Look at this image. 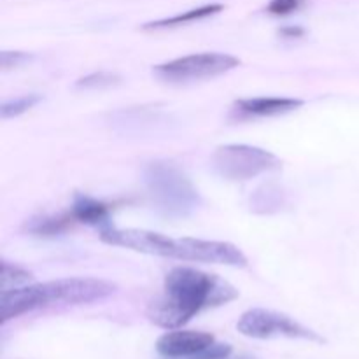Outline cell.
<instances>
[{
  "instance_id": "cell-10",
  "label": "cell",
  "mask_w": 359,
  "mask_h": 359,
  "mask_svg": "<svg viewBox=\"0 0 359 359\" xmlns=\"http://www.w3.org/2000/svg\"><path fill=\"white\" fill-rule=\"evenodd\" d=\"M70 214L74 216V219L79 221V223L91 224V226H100L107 228L109 224V214H111V207L107 203L100 202V200H95L88 195H76L74 196L72 210Z\"/></svg>"
},
{
  "instance_id": "cell-12",
  "label": "cell",
  "mask_w": 359,
  "mask_h": 359,
  "mask_svg": "<svg viewBox=\"0 0 359 359\" xmlns=\"http://www.w3.org/2000/svg\"><path fill=\"white\" fill-rule=\"evenodd\" d=\"M72 221H76L72 214L69 216H41L28 221L25 224V230L35 237H56L69 230Z\"/></svg>"
},
{
  "instance_id": "cell-2",
  "label": "cell",
  "mask_w": 359,
  "mask_h": 359,
  "mask_svg": "<svg viewBox=\"0 0 359 359\" xmlns=\"http://www.w3.org/2000/svg\"><path fill=\"white\" fill-rule=\"evenodd\" d=\"M100 238L109 245H118V248L161 256V258L226 266H248V258L244 252L230 242L202 241L191 237L172 238L156 231L114 226L102 228Z\"/></svg>"
},
{
  "instance_id": "cell-13",
  "label": "cell",
  "mask_w": 359,
  "mask_h": 359,
  "mask_svg": "<svg viewBox=\"0 0 359 359\" xmlns=\"http://www.w3.org/2000/svg\"><path fill=\"white\" fill-rule=\"evenodd\" d=\"M32 280V273L28 270L21 269L18 265L2 262L0 263V287L2 291L13 290V287H21Z\"/></svg>"
},
{
  "instance_id": "cell-5",
  "label": "cell",
  "mask_w": 359,
  "mask_h": 359,
  "mask_svg": "<svg viewBox=\"0 0 359 359\" xmlns=\"http://www.w3.org/2000/svg\"><path fill=\"white\" fill-rule=\"evenodd\" d=\"M280 167L283 161L276 154L248 144H226L212 154V168L226 181H249Z\"/></svg>"
},
{
  "instance_id": "cell-19",
  "label": "cell",
  "mask_w": 359,
  "mask_h": 359,
  "mask_svg": "<svg viewBox=\"0 0 359 359\" xmlns=\"http://www.w3.org/2000/svg\"><path fill=\"white\" fill-rule=\"evenodd\" d=\"M279 34L284 35V37H287V39H298L305 34V30L302 27H284V28H280Z\"/></svg>"
},
{
  "instance_id": "cell-1",
  "label": "cell",
  "mask_w": 359,
  "mask_h": 359,
  "mask_svg": "<svg viewBox=\"0 0 359 359\" xmlns=\"http://www.w3.org/2000/svg\"><path fill=\"white\" fill-rule=\"evenodd\" d=\"M165 294L151 302L147 318L163 330H179L205 309L237 300V287L202 270L177 266L165 277Z\"/></svg>"
},
{
  "instance_id": "cell-9",
  "label": "cell",
  "mask_w": 359,
  "mask_h": 359,
  "mask_svg": "<svg viewBox=\"0 0 359 359\" xmlns=\"http://www.w3.org/2000/svg\"><path fill=\"white\" fill-rule=\"evenodd\" d=\"M304 105L300 98L287 97H256L244 98V100L235 102V111L244 116H258V118H269V116L287 114L291 111H297Z\"/></svg>"
},
{
  "instance_id": "cell-6",
  "label": "cell",
  "mask_w": 359,
  "mask_h": 359,
  "mask_svg": "<svg viewBox=\"0 0 359 359\" xmlns=\"http://www.w3.org/2000/svg\"><path fill=\"white\" fill-rule=\"evenodd\" d=\"M238 65L241 60L228 53H196L160 63L154 67L153 72L168 83H188L223 76Z\"/></svg>"
},
{
  "instance_id": "cell-14",
  "label": "cell",
  "mask_w": 359,
  "mask_h": 359,
  "mask_svg": "<svg viewBox=\"0 0 359 359\" xmlns=\"http://www.w3.org/2000/svg\"><path fill=\"white\" fill-rule=\"evenodd\" d=\"M41 100V95H25V97L16 98V100L6 102V104L0 107V116H2L4 119L13 118V116H20L23 114V112L30 111V109L34 107V105H37Z\"/></svg>"
},
{
  "instance_id": "cell-17",
  "label": "cell",
  "mask_w": 359,
  "mask_h": 359,
  "mask_svg": "<svg viewBox=\"0 0 359 359\" xmlns=\"http://www.w3.org/2000/svg\"><path fill=\"white\" fill-rule=\"evenodd\" d=\"M231 354V347L228 344H217L214 342L212 346H209L207 349H203L202 353L195 354L189 359H228Z\"/></svg>"
},
{
  "instance_id": "cell-7",
  "label": "cell",
  "mask_w": 359,
  "mask_h": 359,
  "mask_svg": "<svg viewBox=\"0 0 359 359\" xmlns=\"http://www.w3.org/2000/svg\"><path fill=\"white\" fill-rule=\"evenodd\" d=\"M237 330L249 339H273V337H287V339L311 340V342L323 344L325 339L312 332L307 326L300 325L294 319L279 312L266 311V309H251L244 312L237 323Z\"/></svg>"
},
{
  "instance_id": "cell-4",
  "label": "cell",
  "mask_w": 359,
  "mask_h": 359,
  "mask_svg": "<svg viewBox=\"0 0 359 359\" xmlns=\"http://www.w3.org/2000/svg\"><path fill=\"white\" fill-rule=\"evenodd\" d=\"M144 182L156 209L168 217H188L202 205L193 182L174 163H149L144 168Z\"/></svg>"
},
{
  "instance_id": "cell-11",
  "label": "cell",
  "mask_w": 359,
  "mask_h": 359,
  "mask_svg": "<svg viewBox=\"0 0 359 359\" xmlns=\"http://www.w3.org/2000/svg\"><path fill=\"white\" fill-rule=\"evenodd\" d=\"M224 7L223 4H207V6L196 7V9H189L182 14H175L172 18H163V20L151 21V23L144 25L146 30H156V28H168V27H179V25L191 23V21L203 20V18L214 16V14L221 13Z\"/></svg>"
},
{
  "instance_id": "cell-20",
  "label": "cell",
  "mask_w": 359,
  "mask_h": 359,
  "mask_svg": "<svg viewBox=\"0 0 359 359\" xmlns=\"http://www.w3.org/2000/svg\"><path fill=\"white\" fill-rule=\"evenodd\" d=\"M237 359H255V358H251V356H241V358H237Z\"/></svg>"
},
{
  "instance_id": "cell-15",
  "label": "cell",
  "mask_w": 359,
  "mask_h": 359,
  "mask_svg": "<svg viewBox=\"0 0 359 359\" xmlns=\"http://www.w3.org/2000/svg\"><path fill=\"white\" fill-rule=\"evenodd\" d=\"M116 81H118V77L112 76V74L97 72L79 79L76 83V86L77 88H102V86H111V84H114Z\"/></svg>"
},
{
  "instance_id": "cell-3",
  "label": "cell",
  "mask_w": 359,
  "mask_h": 359,
  "mask_svg": "<svg viewBox=\"0 0 359 359\" xmlns=\"http://www.w3.org/2000/svg\"><path fill=\"white\" fill-rule=\"evenodd\" d=\"M114 291V284L93 277H69L51 283L13 287L0 294V321L6 323L49 305L93 304L111 297Z\"/></svg>"
},
{
  "instance_id": "cell-8",
  "label": "cell",
  "mask_w": 359,
  "mask_h": 359,
  "mask_svg": "<svg viewBox=\"0 0 359 359\" xmlns=\"http://www.w3.org/2000/svg\"><path fill=\"white\" fill-rule=\"evenodd\" d=\"M216 342L214 335L205 332H191V330H170L160 337L156 342V351L160 356L167 359H189L202 353Z\"/></svg>"
},
{
  "instance_id": "cell-16",
  "label": "cell",
  "mask_w": 359,
  "mask_h": 359,
  "mask_svg": "<svg viewBox=\"0 0 359 359\" xmlns=\"http://www.w3.org/2000/svg\"><path fill=\"white\" fill-rule=\"evenodd\" d=\"M305 0H272L266 7L270 14L273 16H287V14L294 13L304 6Z\"/></svg>"
},
{
  "instance_id": "cell-18",
  "label": "cell",
  "mask_w": 359,
  "mask_h": 359,
  "mask_svg": "<svg viewBox=\"0 0 359 359\" xmlns=\"http://www.w3.org/2000/svg\"><path fill=\"white\" fill-rule=\"evenodd\" d=\"M27 58H28V56L25 55V53L2 51V53H0V65H2L4 69H7V67L18 65V63L23 62V60H27Z\"/></svg>"
}]
</instances>
